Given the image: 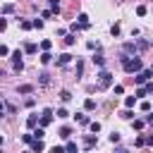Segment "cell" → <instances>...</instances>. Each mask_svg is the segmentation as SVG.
<instances>
[{
  "instance_id": "cell-1",
  "label": "cell",
  "mask_w": 153,
  "mask_h": 153,
  "mask_svg": "<svg viewBox=\"0 0 153 153\" xmlns=\"http://www.w3.org/2000/svg\"><path fill=\"white\" fill-rule=\"evenodd\" d=\"M122 60V69L127 72V74H136V72H141L143 69V65H141V57H129V55H122L120 57Z\"/></svg>"
},
{
  "instance_id": "cell-2",
  "label": "cell",
  "mask_w": 153,
  "mask_h": 153,
  "mask_svg": "<svg viewBox=\"0 0 153 153\" xmlns=\"http://www.w3.org/2000/svg\"><path fill=\"white\" fill-rule=\"evenodd\" d=\"M112 84V74L108 72V69H100V74H98V88L103 91V88H108Z\"/></svg>"
},
{
  "instance_id": "cell-3",
  "label": "cell",
  "mask_w": 153,
  "mask_h": 153,
  "mask_svg": "<svg viewBox=\"0 0 153 153\" xmlns=\"http://www.w3.org/2000/svg\"><path fill=\"white\" fill-rule=\"evenodd\" d=\"M151 76H153V69H141V72L134 74V81H136V84H146Z\"/></svg>"
},
{
  "instance_id": "cell-4",
  "label": "cell",
  "mask_w": 153,
  "mask_h": 153,
  "mask_svg": "<svg viewBox=\"0 0 153 153\" xmlns=\"http://www.w3.org/2000/svg\"><path fill=\"white\" fill-rule=\"evenodd\" d=\"M136 50H139V45H136L134 41H129V43H124V45H122V55H129V57H134V55H136Z\"/></svg>"
},
{
  "instance_id": "cell-5",
  "label": "cell",
  "mask_w": 153,
  "mask_h": 153,
  "mask_svg": "<svg viewBox=\"0 0 153 153\" xmlns=\"http://www.w3.org/2000/svg\"><path fill=\"white\" fill-rule=\"evenodd\" d=\"M12 67H14V72H22L24 69V62H22V53L19 50L12 53Z\"/></svg>"
},
{
  "instance_id": "cell-6",
  "label": "cell",
  "mask_w": 153,
  "mask_h": 153,
  "mask_svg": "<svg viewBox=\"0 0 153 153\" xmlns=\"http://www.w3.org/2000/svg\"><path fill=\"white\" fill-rule=\"evenodd\" d=\"M50 122H53V110H50V108H45V110H43V115H41V127H48Z\"/></svg>"
},
{
  "instance_id": "cell-7",
  "label": "cell",
  "mask_w": 153,
  "mask_h": 153,
  "mask_svg": "<svg viewBox=\"0 0 153 153\" xmlns=\"http://www.w3.org/2000/svg\"><path fill=\"white\" fill-rule=\"evenodd\" d=\"M76 22H79V26H81V29H88V26H91V22H88V14H84V12L76 17Z\"/></svg>"
},
{
  "instance_id": "cell-8",
  "label": "cell",
  "mask_w": 153,
  "mask_h": 153,
  "mask_svg": "<svg viewBox=\"0 0 153 153\" xmlns=\"http://www.w3.org/2000/svg\"><path fill=\"white\" fill-rule=\"evenodd\" d=\"M69 62H72V55H69V53L57 55V65H60V67H65V65H69Z\"/></svg>"
},
{
  "instance_id": "cell-9",
  "label": "cell",
  "mask_w": 153,
  "mask_h": 153,
  "mask_svg": "<svg viewBox=\"0 0 153 153\" xmlns=\"http://www.w3.org/2000/svg\"><path fill=\"white\" fill-rule=\"evenodd\" d=\"M43 148H45V146H43L41 139H33V141H31V153H41Z\"/></svg>"
},
{
  "instance_id": "cell-10",
  "label": "cell",
  "mask_w": 153,
  "mask_h": 153,
  "mask_svg": "<svg viewBox=\"0 0 153 153\" xmlns=\"http://www.w3.org/2000/svg\"><path fill=\"white\" fill-rule=\"evenodd\" d=\"M38 81H41V86H48V84H50V74H48V72H41V74H38Z\"/></svg>"
},
{
  "instance_id": "cell-11",
  "label": "cell",
  "mask_w": 153,
  "mask_h": 153,
  "mask_svg": "<svg viewBox=\"0 0 153 153\" xmlns=\"http://www.w3.org/2000/svg\"><path fill=\"white\" fill-rule=\"evenodd\" d=\"M17 93H24V96H26V93H33V86H31V84H22V86L17 88Z\"/></svg>"
},
{
  "instance_id": "cell-12",
  "label": "cell",
  "mask_w": 153,
  "mask_h": 153,
  "mask_svg": "<svg viewBox=\"0 0 153 153\" xmlns=\"http://www.w3.org/2000/svg\"><path fill=\"white\" fill-rule=\"evenodd\" d=\"M36 124H38V115H29V120H26V127H29V129H33Z\"/></svg>"
},
{
  "instance_id": "cell-13",
  "label": "cell",
  "mask_w": 153,
  "mask_h": 153,
  "mask_svg": "<svg viewBox=\"0 0 153 153\" xmlns=\"http://www.w3.org/2000/svg\"><path fill=\"white\" fill-rule=\"evenodd\" d=\"M84 146H86V148H93V146H96V136H93V134H88V136L84 139Z\"/></svg>"
},
{
  "instance_id": "cell-14",
  "label": "cell",
  "mask_w": 153,
  "mask_h": 153,
  "mask_svg": "<svg viewBox=\"0 0 153 153\" xmlns=\"http://www.w3.org/2000/svg\"><path fill=\"white\" fill-rule=\"evenodd\" d=\"M93 65H98V67H105V57L98 53V55H93Z\"/></svg>"
},
{
  "instance_id": "cell-15",
  "label": "cell",
  "mask_w": 153,
  "mask_h": 153,
  "mask_svg": "<svg viewBox=\"0 0 153 153\" xmlns=\"http://www.w3.org/2000/svg\"><path fill=\"white\" fill-rule=\"evenodd\" d=\"M124 105H127V108H134V105H136V96H127V98H124Z\"/></svg>"
},
{
  "instance_id": "cell-16",
  "label": "cell",
  "mask_w": 153,
  "mask_h": 153,
  "mask_svg": "<svg viewBox=\"0 0 153 153\" xmlns=\"http://www.w3.org/2000/svg\"><path fill=\"white\" fill-rule=\"evenodd\" d=\"M143 124H146V120H134V122H131V127H134L136 131H141V129H143Z\"/></svg>"
},
{
  "instance_id": "cell-17",
  "label": "cell",
  "mask_w": 153,
  "mask_h": 153,
  "mask_svg": "<svg viewBox=\"0 0 153 153\" xmlns=\"http://www.w3.org/2000/svg\"><path fill=\"white\" fill-rule=\"evenodd\" d=\"M48 5H50V10H53L55 14L60 12V0H48Z\"/></svg>"
},
{
  "instance_id": "cell-18",
  "label": "cell",
  "mask_w": 153,
  "mask_h": 153,
  "mask_svg": "<svg viewBox=\"0 0 153 153\" xmlns=\"http://www.w3.org/2000/svg\"><path fill=\"white\" fill-rule=\"evenodd\" d=\"M50 60H53V55H50L48 50H43V55H41V62H43V65H48Z\"/></svg>"
},
{
  "instance_id": "cell-19",
  "label": "cell",
  "mask_w": 153,
  "mask_h": 153,
  "mask_svg": "<svg viewBox=\"0 0 153 153\" xmlns=\"http://www.w3.org/2000/svg\"><path fill=\"white\" fill-rule=\"evenodd\" d=\"M120 117H122V120H131V117H134V112L127 108V110H122V112H120Z\"/></svg>"
},
{
  "instance_id": "cell-20",
  "label": "cell",
  "mask_w": 153,
  "mask_h": 153,
  "mask_svg": "<svg viewBox=\"0 0 153 153\" xmlns=\"http://www.w3.org/2000/svg\"><path fill=\"white\" fill-rule=\"evenodd\" d=\"M60 136H62V139H69V136H72V129H69V127H62V129H60Z\"/></svg>"
},
{
  "instance_id": "cell-21",
  "label": "cell",
  "mask_w": 153,
  "mask_h": 153,
  "mask_svg": "<svg viewBox=\"0 0 153 153\" xmlns=\"http://www.w3.org/2000/svg\"><path fill=\"white\" fill-rule=\"evenodd\" d=\"M45 136V127H38L36 131H33V139H43Z\"/></svg>"
},
{
  "instance_id": "cell-22",
  "label": "cell",
  "mask_w": 153,
  "mask_h": 153,
  "mask_svg": "<svg viewBox=\"0 0 153 153\" xmlns=\"http://www.w3.org/2000/svg\"><path fill=\"white\" fill-rule=\"evenodd\" d=\"M65 43H67V45H74V43H76L74 33H67V36H65Z\"/></svg>"
},
{
  "instance_id": "cell-23",
  "label": "cell",
  "mask_w": 153,
  "mask_h": 153,
  "mask_svg": "<svg viewBox=\"0 0 153 153\" xmlns=\"http://www.w3.org/2000/svg\"><path fill=\"white\" fill-rule=\"evenodd\" d=\"M24 50H26V53H29V55H33V53H36V50H38V48H36V45H33V43H26V45H24Z\"/></svg>"
},
{
  "instance_id": "cell-24",
  "label": "cell",
  "mask_w": 153,
  "mask_h": 153,
  "mask_svg": "<svg viewBox=\"0 0 153 153\" xmlns=\"http://www.w3.org/2000/svg\"><path fill=\"white\" fill-rule=\"evenodd\" d=\"M81 72H84V62L76 60V79H81Z\"/></svg>"
},
{
  "instance_id": "cell-25",
  "label": "cell",
  "mask_w": 153,
  "mask_h": 153,
  "mask_svg": "<svg viewBox=\"0 0 153 153\" xmlns=\"http://www.w3.org/2000/svg\"><path fill=\"white\" fill-rule=\"evenodd\" d=\"M84 108H86V110H93V108H96V100H93V98H86Z\"/></svg>"
},
{
  "instance_id": "cell-26",
  "label": "cell",
  "mask_w": 153,
  "mask_h": 153,
  "mask_svg": "<svg viewBox=\"0 0 153 153\" xmlns=\"http://www.w3.org/2000/svg\"><path fill=\"white\" fill-rule=\"evenodd\" d=\"M76 120H79V124H88V117L84 112H76Z\"/></svg>"
},
{
  "instance_id": "cell-27",
  "label": "cell",
  "mask_w": 153,
  "mask_h": 153,
  "mask_svg": "<svg viewBox=\"0 0 153 153\" xmlns=\"http://www.w3.org/2000/svg\"><path fill=\"white\" fill-rule=\"evenodd\" d=\"M88 129H91L93 134H98V131H100V122H91V124H88Z\"/></svg>"
},
{
  "instance_id": "cell-28",
  "label": "cell",
  "mask_w": 153,
  "mask_h": 153,
  "mask_svg": "<svg viewBox=\"0 0 153 153\" xmlns=\"http://www.w3.org/2000/svg\"><path fill=\"white\" fill-rule=\"evenodd\" d=\"M60 98L67 103V100H72V93H69V91H60Z\"/></svg>"
},
{
  "instance_id": "cell-29",
  "label": "cell",
  "mask_w": 153,
  "mask_h": 153,
  "mask_svg": "<svg viewBox=\"0 0 153 153\" xmlns=\"http://www.w3.org/2000/svg\"><path fill=\"white\" fill-rule=\"evenodd\" d=\"M57 117H60V120H65V117H69V112H67L65 108H57Z\"/></svg>"
},
{
  "instance_id": "cell-30",
  "label": "cell",
  "mask_w": 153,
  "mask_h": 153,
  "mask_svg": "<svg viewBox=\"0 0 153 153\" xmlns=\"http://www.w3.org/2000/svg\"><path fill=\"white\" fill-rule=\"evenodd\" d=\"M65 148H67V153H76V143H74V141H69Z\"/></svg>"
},
{
  "instance_id": "cell-31",
  "label": "cell",
  "mask_w": 153,
  "mask_h": 153,
  "mask_svg": "<svg viewBox=\"0 0 153 153\" xmlns=\"http://www.w3.org/2000/svg\"><path fill=\"white\" fill-rule=\"evenodd\" d=\"M2 12H5V14H12V12H14V5H2Z\"/></svg>"
},
{
  "instance_id": "cell-32",
  "label": "cell",
  "mask_w": 153,
  "mask_h": 153,
  "mask_svg": "<svg viewBox=\"0 0 153 153\" xmlns=\"http://www.w3.org/2000/svg\"><path fill=\"white\" fill-rule=\"evenodd\" d=\"M146 12H148V10H146V5H139V7H136V14H139V17H143Z\"/></svg>"
},
{
  "instance_id": "cell-33",
  "label": "cell",
  "mask_w": 153,
  "mask_h": 153,
  "mask_svg": "<svg viewBox=\"0 0 153 153\" xmlns=\"http://www.w3.org/2000/svg\"><path fill=\"white\" fill-rule=\"evenodd\" d=\"M50 153H67V148H62V146H53Z\"/></svg>"
},
{
  "instance_id": "cell-34",
  "label": "cell",
  "mask_w": 153,
  "mask_h": 153,
  "mask_svg": "<svg viewBox=\"0 0 153 153\" xmlns=\"http://www.w3.org/2000/svg\"><path fill=\"white\" fill-rule=\"evenodd\" d=\"M53 14H55V12H53V10H43V14H41V17H43V19H50V17H53Z\"/></svg>"
},
{
  "instance_id": "cell-35",
  "label": "cell",
  "mask_w": 153,
  "mask_h": 153,
  "mask_svg": "<svg viewBox=\"0 0 153 153\" xmlns=\"http://www.w3.org/2000/svg\"><path fill=\"white\" fill-rule=\"evenodd\" d=\"M31 24H33V29H43V19H33Z\"/></svg>"
},
{
  "instance_id": "cell-36",
  "label": "cell",
  "mask_w": 153,
  "mask_h": 153,
  "mask_svg": "<svg viewBox=\"0 0 153 153\" xmlns=\"http://www.w3.org/2000/svg\"><path fill=\"white\" fill-rule=\"evenodd\" d=\"M110 33H112V36H120V24H112V29H110Z\"/></svg>"
},
{
  "instance_id": "cell-37",
  "label": "cell",
  "mask_w": 153,
  "mask_h": 153,
  "mask_svg": "<svg viewBox=\"0 0 153 153\" xmlns=\"http://www.w3.org/2000/svg\"><path fill=\"white\" fill-rule=\"evenodd\" d=\"M136 45H139V50H146V48H148V45H151V43H148V41H139V43H136Z\"/></svg>"
},
{
  "instance_id": "cell-38",
  "label": "cell",
  "mask_w": 153,
  "mask_h": 153,
  "mask_svg": "<svg viewBox=\"0 0 153 153\" xmlns=\"http://www.w3.org/2000/svg\"><path fill=\"white\" fill-rule=\"evenodd\" d=\"M110 141H112V143H120V134L112 131V134H110Z\"/></svg>"
},
{
  "instance_id": "cell-39",
  "label": "cell",
  "mask_w": 153,
  "mask_h": 153,
  "mask_svg": "<svg viewBox=\"0 0 153 153\" xmlns=\"http://www.w3.org/2000/svg\"><path fill=\"white\" fill-rule=\"evenodd\" d=\"M22 141H24V143H31V141H33V134H24Z\"/></svg>"
},
{
  "instance_id": "cell-40",
  "label": "cell",
  "mask_w": 153,
  "mask_h": 153,
  "mask_svg": "<svg viewBox=\"0 0 153 153\" xmlns=\"http://www.w3.org/2000/svg\"><path fill=\"white\" fill-rule=\"evenodd\" d=\"M22 29H24V31H29V29H33V24H31V22H22Z\"/></svg>"
},
{
  "instance_id": "cell-41",
  "label": "cell",
  "mask_w": 153,
  "mask_h": 153,
  "mask_svg": "<svg viewBox=\"0 0 153 153\" xmlns=\"http://www.w3.org/2000/svg\"><path fill=\"white\" fill-rule=\"evenodd\" d=\"M86 48H88V50H96V48H98V43H96V41H88V43H86Z\"/></svg>"
},
{
  "instance_id": "cell-42",
  "label": "cell",
  "mask_w": 153,
  "mask_h": 153,
  "mask_svg": "<svg viewBox=\"0 0 153 153\" xmlns=\"http://www.w3.org/2000/svg\"><path fill=\"white\" fill-rule=\"evenodd\" d=\"M136 146H146V136H136Z\"/></svg>"
},
{
  "instance_id": "cell-43",
  "label": "cell",
  "mask_w": 153,
  "mask_h": 153,
  "mask_svg": "<svg viewBox=\"0 0 153 153\" xmlns=\"http://www.w3.org/2000/svg\"><path fill=\"white\" fill-rule=\"evenodd\" d=\"M112 153H129V148H124V146H117Z\"/></svg>"
},
{
  "instance_id": "cell-44",
  "label": "cell",
  "mask_w": 153,
  "mask_h": 153,
  "mask_svg": "<svg viewBox=\"0 0 153 153\" xmlns=\"http://www.w3.org/2000/svg\"><path fill=\"white\" fill-rule=\"evenodd\" d=\"M5 112H7V103H2V100H0V117H2Z\"/></svg>"
},
{
  "instance_id": "cell-45",
  "label": "cell",
  "mask_w": 153,
  "mask_h": 153,
  "mask_svg": "<svg viewBox=\"0 0 153 153\" xmlns=\"http://www.w3.org/2000/svg\"><path fill=\"white\" fill-rule=\"evenodd\" d=\"M41 50H50V41H43L41 43Z\"/></svg>"
},
{
  "instance_id": "cell-46",
  "label": "cell",
  "mask_w": 153,
  "mask_h": 153,
  "mask_svg": "<svg viewBox=\"0 0 153 153\" xmlns=\"http://www.w3.org/2000/svg\"><path fill=\"white\" fill-rule=\"evenodd\" d=\"M146 96V88H136V98H143Z\"/></svg>"
},
{
  "instance_id": "cell-47",
  "label": "cell",
  "mask_w": 153,
  "mask_h": 153,
  "mask_svg": "<svg viewBox=\"0 0 153 153\" xmlns=\"http://www.w3.org/2000/svg\"><path fill=\"white\" fill-rule=\"evenodd\" d=\"M141 110H143V112H148V110H151V103H146V100H143V103H141Z\"/></svg>"
},
{
  "instance_id": "cell-48",
  "label": "cell",
  "mask_w": 153,
  "mask_h": 153,
  "mask_svg": "<svg viewBox=\"0 0 153 153\" xmlns=\"http://www.w3.org/2000/svg\"><path fill=\"white\" fill-rule=\"evenodd\" d=\"M0 55H10V50H7V45H0Z\"/></svg>"
},
{
  "instance_id": "cell-49",
  "label": "cell",
  "mask_w": 153,
  "mask_h": 153,
  "mask_svg": "<svg viewBox=\"0 0 153 153\" xmlns=\"http://www.w3.org/2000/svg\"><path fill=\"white\" fill-rule=\"evenodd\" d=\"M5 29H7V22H5L2 17H0V31H5Z\"/></svg>"
},
{
  "instance_id": "cell-50",
  "label": "cell",
  "mask_w": 153,
  "mask_h": 153,
  "mask_svg": "<svg viewBox=\"0 0 153 153\" xmlns=\"http://www.w3.org/2000/svg\"><path fill=\"white\" fill-rule=\"evenodd\" d=\"M146 143H148V146H153V134H151V136H146Z\"/></svg>"
},
{
  "instance_id": "cell-51",
  "label": "cell",
  "mask_w": 153,
  "mask_h": 153,
  "mask_svg": "<svg viewBox=\"0 0 153 153\" xmlns=\"http://www.w3.org/2000/svg\"><path fill=\"white\" fill-rule=\"evenodd\" d=\"M146 122H148V124H153V115H146Z\"/></svg>"
},
{
  "instance_id": "cell-52",
  "label": "cell",
  "mask_w": 153,
  "mask_h": 153,
  "mask_svg": "<svg viewBox=\"0 0 153 153\" xmlns=\"http://www.w3.org/2000/svg\"><path fill=\"white\" fill-rule=\"evenodd\" d=\"M0 146H2V136H0Z\"/></svg>"
},
{
  "instance_id": "cell-53",
  "label": "cell",
  "mask_w": 153,
  "mask_h": 153,
  "mask_svg": "<svg viewBox=\"0 0 153 153\" xmlns=\"http://www.w3.org/2000/svg\"><path fill=\"white\" fill-rule=\"evenodd\" d=\"M24 153H31V151H24Z\"/></svg>"
},
{
  "instance_id": "cell-54",
  "label": "cell",
  "mask_w": 153,
  "mask_h": 153,
  "mask_svg": "<svg viewBox=\"0 0 153 153\" xmlns=\"http://www.w3.org/2000/svg\"><path fill=\"white\" fill-rule=\"evenodd\" d=\"M0 153H2V151H0Z\"/></svg>"
},
{
  "instance_id": "cell-55",
  "label": "cell",
  "mask_w": 153,
  "mask_h": 153,
  "mask_svg": "<svg viewBox=\"0 0 153 153\" xmlns=\"http://www.w3.org/2000/svg\"><path fill=\"white\" fill-rule=\"evenodd\" d=\"M151 69H153V67H151Z\"/></svg>"
}]
</instances>
